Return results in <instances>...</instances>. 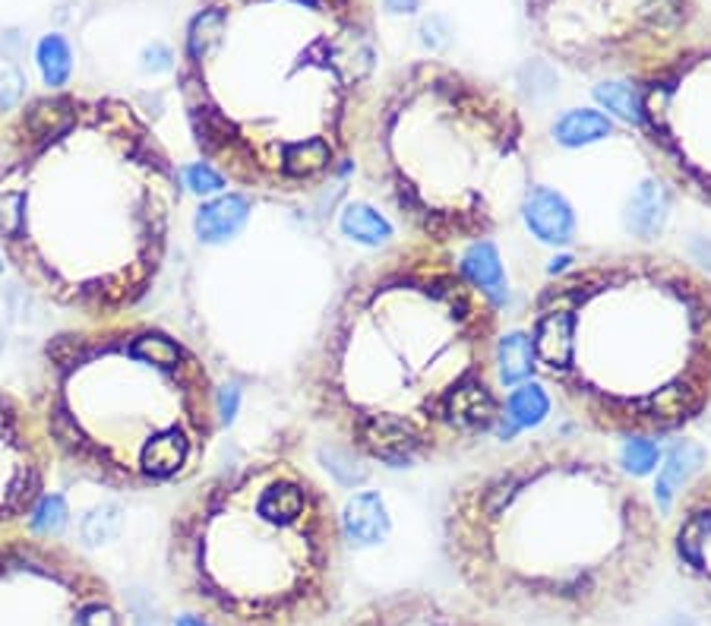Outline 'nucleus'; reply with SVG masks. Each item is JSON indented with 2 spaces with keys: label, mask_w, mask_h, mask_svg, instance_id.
I'll list each match as a JSON object with an SVG mask.
<instances>
[{
  "label": "nucleus",
  "mask_w": 711,
  "mask_h": 626,
  "mask_svg": "<svg viewBox=\"0 0 711 626\" xmlns=\"http://www.w3.org/2000/svg\"><path fill=\"white\" fill-rule=\"evenodd\" d=\"M499 311L449 247L402 238L335 288L294 389L357 459L421 468L474 450L506 417Z\"/></svg>",
  "instance_id": "1"
},
{
  "label": "nucleus",
  "mask_w": 711,
  "mask_h": 626,
  "mask_svg": "<svg viewBox=\"0 0 711 626\" xmlns=\"http://www.w3.org/2000/svg\"><path fill=\"white\" fill-rule=\"evenodd\" d=\"M180 168L111 96L51 92L0 124V256L76 323L134 316L165 273Z\"/></svg>",
  "instance_id": "2"
},
{
  "label": "nucleus",
  "mask_w": 711,
  "mask_h": 626,
  "mask_svg": "<svg viewBox=\"0 0 711 626\" xmlns=\"http://www.w3.org/2000/svg\"><path fill=\"white\" fill-rule=\"evenodd\" d=\"M443 556L506 624L607 626L639 608L668 556L651 493L601 447L541 437L449 487Z\"/></svg>",
  "instance_id": "3"
},
{
  "label": "nucleus",
  "mask_w": 711,
  "mask_h": 626,
  "mask_svg": "<svg viewBox=\"0 0 711 626\" xmlns=\"http://www.w3.org/2000/svg\"><path fill=\"white\" fill-rule=\"evenodd\" d=\"M373 73L367 0H210L183 35L178 92L203 165L291 203L355 165Z\"/></svg>",
  "instance_id": "4"
},
{
  "label": "nucleus",
  "mask_w": 711,
  "mask_h": 626,
  "mask_svg": "<svg viewBox=\"0 0 711 626\" xmlns=\"http://www.w3.org/2000/svg\"><path fill=\"white\" fill-rule=\"evenodd\" d=\"M534 374L579 427L664 440L711 409V276L620 250L550 276L529 311Z\"/></svg>",
  "instance_id": "5"
},
{
  "label": "nucleus",
  "mask_w": 711,
  "mask_h": 626,
  "mask_svg": "<svg viewBox=\"0 0 711 626\" xmlns=\"http://www.w3.org/2000/svg\"><path fill=\"white\" fill-rule=\"evenodd\" d=\"M29 405L58 465L120 493L193 485L221 434L206 354L140 316L54 333Z\"/></svg>",
  "instance_id": "6"
},
{
  "label": "nucleus",
  "mask_w": 711,
  "mask_h": 626,
  "mask_svg": "<svg viewBox=\"0 0 711 626\" xmlns=\"http://www.w3.org/2000/svg\"><path fill=\"white\" fill-rule=\"evenodd\" d=\"M165 573L210 626H326L345 589L342 513L297 455L250 452L175 506Z\"/></svg>",
  "instance_id": "7"
},
{
  "label": "nucleus",
  "mask_w": 711,
  "mask_h": 626,
  "mask_svg": "<svg viewBox=\"0 0 711 626\" xmlns=\"http://www.w3.org/2000/svg\"><path fill=\"white\" fill-rule=\"evenodd\" d=\"M355 162L411 238L449 250L497 235L534 187L519 104L443 61L395 70L373 92Z\"/></svg>",
  "instance_id": "8"
},
{
  "label": "nucleus",
  "mask_w": 711,
  "mask_h": 626,
  "mask_svg": "<svg viewBox=\"0 0 711 626\" xmlns=\"http://www.w3.org/2000/svg\"><path fill=\"white\" fill-rule=\"evenodd\" d=\"M534 41L579 73H642L671 54L696 0H525Z\"/></svg>",
  "instance_id": "9"
},
{
  "label": "nucleus",
  "mask_w": 711,
  "mask_h": 626,
  "mask_svg": "<svg viewBox=\"0 0 711 626\" xmlns=\"http://www.w3.org/2000/svg\"><path fill=\"white\" fill-rule=\"evenodd\" d=\"M642 152L655 174L686 200L711 209V35L676 45L636 73Z\"/></svg>",
  "instance_id": "10"
},
{
  "label": "nucleus",
  "mask_w": 711,
  "mask_h": 626,
  "mask_svg": "<svg viewBox=\"0 0 711 626\" xmlns=\"http://www.w3.org/2000/svg\"><path fill=\"white\" fill-rule=\"evenodd\" d=\"M0 626H127L114 586L76 548L29 525L0 535Z\"/></svg>",
  "instance_id": "11"
},
{
  "label": "nucleus",
  "mask_w": 711,
  "mask_h": 626,
  "mask_svg": "<svg viewBox=\"0 0 711 626\" xmlns=\"http://www.w3.org/2000/svg\"><path fill=\"white\" fill-rule=\"evenodd\" d=\"M54 465L36 409L0 386V535L33 522Z\"/></svg>",
  "instance_id": "12"
},
{
  "label": "nucleus",
  "mask_w": 711,
  "mask_h": 626,
  "mask_svg": "<svg viewBox=\"0 0 711 626\" xmlns=\"http://www.w3.org/2000/svg\"><path fill=\"white\" fill-rule=\"evenodd\" d=\"M339 626H509L468 594L392 589L360 601Z\"/></svg>",
  "instance_id": "13"
},
{
  "label": "nucleus",
  "mask_w": 711,
  "mask_h": 626,
  "mask_svg": "<svg viewBox=\"0 0 711 626\" xmlns=\"http://www.w3.org/2000/svg\"><path fill=\"white\" fill-rule=\"evenodd\" d=\"M668 551L680 579L711 608V468L676 493Z\"/></svg>",
  "instance_id": "14"
},
{
  "label": "nucleus",
  "mask_w": 711,
  "mask_h": 626,
  "mask_svg": "<svg viewBox=\"0 0 711 626\" xmlns=\"http://www.w3.org/2000/svg\"><path fill=\"white\" fill-rule=\"evenodd\" d=\"M256 203H259V197L241 193V190H231V193H221V197L206 200L203 206L196 209V215H193V238L203 243V247L231 241L250 222Z\"/></svg>",
  "instance_id": "15"
},
{
  "label": "nucleus",
  "mask_w": 711,
  "mask_h": 626,
  "mask_svg": "<svg viewBox=\"0 0 711 626\" xmlns=\"http://www.w3.org/2000/svg\"><path fill=\"white\" fill-rule=\"evenodd\" d=\"M522 215H525L537 241L563 247L575 238V215H572L567 200L550 187H532L529 200L522 206Z\"/></svg>",
  "instance_id": "16"
},
{
  "label": "nucleus",
  "mask_w": 711,
  "mask_h": 626,
  "mask_svg": "<svg viewBox=\"0 0 711 626\" xmlns=\"http://www.w3.org/2000/svg\"><path fill=\"white\" fill-rule=\"evenodd\" d=\"M342 528H345V538H355L357 544L380 541V535L386 531V510H383L380 493L367 490V493L352 497L342 513Z\"/></svg>",
  "instance_id": "17"
},
{
  "label": "nucleus",
  "mask_w": 711,
  "mask_h": 626,
  "mask_svg": "<svg viewBox=\"0 0 711 626\" xmlns=\"http://www.w3.org/2000/svg\"><path fill=\"white\" fill-rule=\"evenodd\" d=\"M664 215H668V197H664V187L655 184V180L642 184L639 190H636V197H633V203H630V228H633L639 238L651 241V238L661 231Z\"/></svg>",
  "instance_id": "18"
},
{
  "label": "nucleus",
  "mask_w": 711,
  "mask_h": 626,
  "mask_svg": "<svg viewBox=\"0 0 711 626\" xmlns=\"http://www.w3.org/2000/svg\"><path fill=\"white\" fill-rule=\"evenodd\" d=\"M702 459H706V452L699 450L696 443H689V440H683L668 455V465L658 472V506H668L671 497L689 485V475L696 472V465H702Z\"/></svg>",
  "instance_id": "19"
},
{
  "label": "nucleus",
  "mask_w": 711,
  "mask_h": 626,
  "mask_svg": "<svg viewBox=\"0 0 711 626\" xmlns=\"http://www.w3.org/2000/svg\"><path fill=\"white\" fill-rule=\"evenodd\" d=\"M497 371L503 386H512V383L525 380L529 374H534V358H532V342H529V336H522V333H509V336L499 339Z\"/></svg>",
  "instance_id": "20"
},
{
  "label": "nucleus",
  "mask_w": 711,
  "mask_h": 626,
  "mask_svg": "<svg viewBox=\"0 0 711 626\" xmlns=\"http://www.w3.org/2000/svg\"><path fill=\"white\" fill-rule=\"evenodd\" d=\"M613 127L601 111H569L567 117L557 121L554 137L560 139L563 146H582V142H595V139L607 137Z\"/></svg>",
  "instance_id": "21"
},
{
  "label": "nucleus",
  "mask_w": 711,
  "mask_h": 626,
  "mask_svg": "<svg viewBox=\"0 0 711 626\" xmlns=\"http://www.w3.org/2000/svg\"><path fill=\"white\" fill-rule=\"evenodd\" d=\"M36 58L38 70H41V79H45L51 89L67 86L73 70V51L61 35H45V38L38 41Z\"/></svg>",
  "instance_id": "22"
},
{
  "label": "nucleus",
  "mask_w": 711,
  "mask_h": 626,
  "mask_svg": "<svg viewBox=\"0 0 711 626\" xmlns=\"http://www.w3.org/2000/svg\"><path fill=\"white\" fill-rule=\"evenodd\" d=\"M342 231L360 243H386L390 222L377 209L364 206V203H352V206L342 212Z\"/></svg>",
  "instance_id": "23"
},
{
  "label": "nucleus",
  "mask_w": 711,
  "mask_h": 626,
  "mask_svg": "<svg viewBox=\"0 0 711 626\" xmlns=\"http://www.w3.org/2000/svg\"><path fill=\"white\" fill-rule=\"evenodd\" d=\"M506 412H509V417H512L516 424H534L537 417L547 412V399L541 396V389L525 386V389H516V392L506 399Z\"/></svg>",
  "instance_id": "24"
},
{
  "label": "nucleus",
  "mask_w": 711,
  "mask_h": 626,
  "mask_svg": "<svg viewBox=\"0 0 711 626\" xmlns=\"http://www.w3.org/2000/svg\"><path fill=\"white\" fill-rule=\"evenodd\" d=\"M465 273L474 278L484 291L503 285V270H499L497 250H494L491 243H481V247H478V253H474L471 266H465Z\"/></svg>",
  "instance_id": "25"
},
{
  "label": "nucleus",
  "mask_w": 711,
  "mask_h": 626,
  "mask_svg": "<svg viewBox=\"0 0 711 626\" xmlns=\"http://www.w3.org/2000/svg\"><path fill=\"white\" fill-rule=\"evenodd\" d=\"M117 528H120V510L117 506H102L92 516H86L82 538L92 541V544H102V541H111L117 535Z\"/></svg>",
  "instance_id": "26"
},
{
  "label": "nucleus",
  "mask_w": 711,
  "mask_h": 626,
  "mask_svg": "<svg viewBox=\"0 0 711 626\" xmlns=\"http://www.w3.org/2000/svg\"><path fill=\"white\" fill-rule=\"evenodd\" d=\"M598 99L610 108V111H617L623 121H630L633 124V117H636V89L633 86H620V83H605L601 89H598Z\"/></svg>",
  "instance_id": "27"
},
{
  "label": "nucleus",
  "mask_w": 711,
  "mask_h": 626,
  "mask_svg": "<svg viewBox=\"0 0 711 626\" xmlns=\"http://www.w3.org/2000/svg\"><path fill=\"white\" fill-rule=\"evenodd\" d=\"M180 184H183V187H193L196 193H218V190L225 187V180H221L210 165L183 168V172H180Z\"/></svg>",
  "instance_id": "28"
},
{
  "label": "nucleus",
  "mask_w": 711,
  "mask_h": 626,
  "mask_svg": "<svg viewBox=\"0 0 711 626\" xmlns=\"http://www.w3.org/2000/svg\"><path fill=\"white\" fill-rule=\"evenodd\" d=\"M20 92H23V76L16 70H3L0 73V111L16 102Z\"/></svg>",
  "instance_id": "29"
},
{
  "label": "nucleus",
  "mask_w": 711,
  "mask_h": 626,
  "mask_svg": "<svg viewBox=\"0 0 711 626\" xmlns=\"http://www.w3.org/2000/svg\"><path fill=\"white\" fill-rule=\"evenodd\" d=\"M415 3H418V0H390L392 10H415Z\"/></svg>",
  "instance_id": "30"
},
{
  "label": "nucleus",
  "mask_w": 711,
  "mask_h": 626,
  "mask_svg": "<svg viewBox=\"0 0 711 626\" xmlns=\"http://www.w3.org/2000/svg\"><path fill=\"white\" fill-rule=\"evenodd\" d=\"M0 351H3V329H0Z\"/></svg>",
  "instance_id": "31"
},
{
  "label": "nucleus",
  "mask_w": 711,
  "mask_h": 626,
  "mask_svg": "<svg viewBox=\"0 0 711 626\" xmlns=\"http://www.w3.org/2000/svg\"><path fill=\"white\" fill-rule=\"evenodd\" d=\"M0 270H7V266H3V256H0Z\"/></svg>",
  "instance_id": "32"
},
{
  "label": "nucleus",
  "mask_w": 711,
  "mask_h": 626,
  "mask_svg": "<svg viewBox=\"0 0 711 626\" xmlns=\"http://www.w3.org/2000/svg\"><path fill=\"white\" fill-rule=\"evenodd\" d=\"M0 114H3V111H0ZM0 124H3V121H0Z\"/></svg>",
  "instance_id": "33"
}]
</instances>
